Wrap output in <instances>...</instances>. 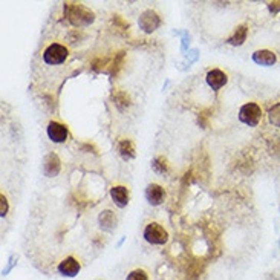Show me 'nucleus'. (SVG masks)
I'll return each instance as SVG.
<instances>
[{"label": "nucleus", "mask_w": 280, "mask_h": 280, "mask_svg": "<svg viewBox=\"0 0 280 280\" xmlns=\"http://www.w3.org/2000/svg\"><path fill=\"white\" fill-rule=\"evenodd\" d=\"M64 17L75 28H87L95 21V14L81 3H64Z\"/></svg>", "instance_id": "obj_1"}, {"label": "nucleus", "mask_w": 280, "mask_h": 280, "mask_svg": "<svg viewBox=\"0 0 280 280\" xmlns=\"http://www.w3.org/2000/svg\"><path fill=\"white\" fill-rule=\"evenodd\" d=\"M239 121L245 126L256 127L262 121V107L258 103H245L239 109Z\"/></svg>", "instance_id": "obj_2"}, {"label": "nucleus", "mask_w": 280, "mask_h": 280, "mask_svg": "<svg viewBox=\"0 0 280 280\" xmlns=\"http://www.w3.org/2000/svg\"><path fill=\"white\" fill-rule=\"evenodd\" d=\"M67 55H69V51L66 46L60 43H51L43 51V61L49 66H58L66 61Z\"/></svg>", "instance_id": "obj_3"}, {"label": "nucleus", "mask_w": 280, "mask_h": 280, "mask_svg": "<svg viewBox=\"0 0 280 280\" xmlns=\"http://www.w3.org/2000/svg\"><path fill=\"white\" fill-rule=\"evenodd\" d=\"M144 239L152 244V245H166L167 241H169V233L167 230L159 225L158 222H150L146 225L144 228V233H143Z\"/></svg>", "instance_id": "obj_4"}, {"label": "nucleus", "mask_w": 280, "mask_h": 280, "mask_svg": "<svg viewBox=\"0 0 280 280\" xmlns=\"http://www.w3.org/2000/svg\"><path fill=\"white\" fill-rule=\"evenodd\" d=\"M138 26L143 32L152 34L161 26V17L153 9H146L138 18Z\"/></svg>", "instance_id": "obj_5"}, {"label": "nucleus", "mask_w": 280, "mask_h": 280, "mask_svg": "<svg viewBox=\"0 0 280 280\" xmlns=\"http://www.w3.org/2000/svg\"><path fill=\"white\" fill-rule=\"evenodd\" d=\"M61 170V161L58 158L57 153L51 152L48 153L44 158H43V162H41V172L46 178H55L58 176Z\"/></svg>", "instance_id": "obj_6"}, {"label": "nucleus", "mask_w": 280, "mask_h": 280, "mask_svg": "<svg viewBox=\"0 0 280 280\" xmlns=\"http://www.w3.org/2000/svg\"><path fill=\"white\" fill-rule=\"evenodd\" d=\"M46 133H48V138L55 143V144H63L66 143L67 136H69V130L64 124L58 123V121H51L46 127Z\"/></svg>", "instance_id": "obj_7"}, {"label": "nucleus", "mask_w": 280, "mask_h": 280, "mask_svg": "<svg viewBox=\"0 0 280 280\" xmlns=\"http://www.w3.org/2000/svg\"><path fill=\"white\" fill-rule=\"evenodd\" d=\"M57 270H58V273H60L63 277H75V276L80 273L81 265H80V262H78L75 258L67 256V258H64V259L58 264Z\"/></svg>", "instance_id": "obj_8"}, {"label": "nucleus", "mask_w": 280, "mask_h": 280, "mask_svg": "<svg viewBox=\"0 0 280 280\" xmlns=\"http://www.w3.org/2000/svg\"><path fill=\"white\" fill-rule=\"evenodd\" d=\"M144 196H146L147 202L153 207H158L166 201V192L159 184H149L146 187Z\"/></svg>", "instance_id": "obj_9"}, {"label": "nucleus", "mask_w": 280, "mask_h": 280, "mask_svg": "<svg viewBox=\"0 0 280 280\" xmlns=\"http://www.w3.org/2000/svg\"><path fill=\"white\" fill-rule=\"evenodd\" d=\"M205 81H207V84H208L210 89L219 90V89H222V87L227 84L228 77H227V74H225L224 71H221V69H212V71L207 74Z\"/></svg>", "instance_id": "obj_10"}, {"label": "nucleus", "mask_w": 280, "mask_h": 280, "mask_svg": "<svg viewBox=\"0 0 280 280\" xmlns=\"http://www.w3.org/2000/svg\"><path fill=\"white\" fill-rule=\"evenodd\" d=\"M251 58L259 66H274L277 61V55L270 49H259L251 55Z\"/></svg>", "instance_id": "obj_11"}, {"label": "nucleus", "mask_w": 280, "mask_h": 280, "mask_svg": "<svg viewBox=\"0 0 280 280\" xmlns=\"http://www.w3.org/2000/svg\"><path fill=\"white\" fill-rule=\"evenodd\" d=\"M110 198L113 201V204L120 208H124L129 205V190L124 185H115L110 189Z\"/></svg>", "instance_id": "obj_12"}, {"label": "nucleus", "mask_w": 280, "mask_h": 280, "mask_svg": "<svg viewBox=\"0 0 280 280\" xmlns=\"http://www.w3.org/2000/svg\"><path fill=\"white\" fill-rule=\"evenodd\" d=\"M98 224L103 230L106 231H113L116 228L118 219L115 216V213L112 210H104L98 215Z\"/></svg>", "instance_id": "obj_13"}, {"label": "nucleus", "mask_w": 280, "mask_h": 280, "mask_svg": "<svg viewBox=\"0 0 280 280\" xmlns=\"http://www.w3.org/2000/svg\"><path fill=\"white\" fill-rule=\"evenodd\" d=\"M247 37H248V26L247 25H239L235 29V32L228 37L227 43L231 44V46H242L247 41Z\"/></svg>", "instance_id": "obj_14"}, {"label": "nucleus", "mask_w": 280, "mask_h": 280, "mask_svg": "<svg viewBox=\"0 0 280 280\" xmlns=\"http://www.w3.org/2000/svg\"><path fill=\"white\" fill-rule=\"evenodd\" d=\"M118 152H120V156L124 159V161H130L136 156V152H135V146L130 139H121L120 144H118Z\"/></svg>", "instance_id": "obj_15"}, {"label": "nucleus", "mask_w": 280, "mask_h": 280, "mask_svg": "<svg viewBox=\"0 0 280 280\" xmlns=\"http://www.w3.org/2000/svg\"><path fill=\"white\" fill-rule=\"evenodd\" d=\"M268 121L271 126L280 127V101L268 109Z\"/></svg>", "instance_id": "obj_16"}, {"label": "nucleus", "mask_w": 280, "mask_h": 280, "mask_svg": "<svg viewBox=\"0 0 280 280\" xmlns=\"http://www.w3.org/2000/svg\"><path fill=\"white\" fill-rule=\"evenodd\" d=\"M152 169L158 173V175H166L169 172V166H167V161L161 156H156L153 161H152Z\"/></svg>", "instance_id": "obj_17"}, {"label": "nucleus", "mask_w": 280, "mask_h": 280, "mask_svg": "<svg viewBox=\"0 0 280 280\" xmlns=\"http://www.w3.org/2000/svg\"><path fill=\"white\" fill-rule=\"evenodd\" d=\"M126 280H149V276H147V273L144 270L136 268V270H133V271H130L127 274Z\"/></svg>", "instance_id": "obj_18"}, {"label": "nucleus", "mask_w": 280, "mask_h": 280, "mask_svg": "<svg viewBox=\"0 0 280 280\" xmlns=\"http://www.w3.org/2000/svg\"><path fill=\"white\" fill-rule=\"evenodd\" d=\"M0 199H2V208H0V215H2V218H5V216H6V213H8V199L5 198V195H2V196H0Z\"/></svg>", "instance_id": "obj_19"}]
</instances>
